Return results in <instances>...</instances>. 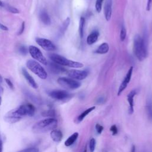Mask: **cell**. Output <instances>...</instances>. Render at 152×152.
Returning <instances> with one entry per match:
<instances>
[{
    "mask_svg": "<svg viewBox=\"0 0 152 152\" xmlns=\"http://www.w3.org/2000/svg\"><path fill=\"white\" fill-rule=\"evenodd\" d=\"M134 52L137 58L142 61L147 56V40L145 36L137 34L134 38Z\"/></svg>",
    "mask_w": 152,
    "mask_h": 152,
    "instance_id": "6da1fadb",
    "label": "cell"
},
{
    "mask_svg": "<svg viewBox=\"0 0 152 152\" xmlns=\"http://www.w3.org/2000/svg\"><path fill=\"white\" fill-rule=\"evenodd\" d=\"M58 125V121L53 118H48L36 123L32 130L34 133L40 134L55 129Z\"/></svg>",
    "mask_w": 152,
    "mask_h": 152,
    "instance_id": "7a4b0ae2",
    "label": "cell"
},
{
    "mask_svg": "<svg viewBox=\"0 0 152 152\" xmlns=\"http://www.w3.org/2000/svg\"><path fill=\"white\" fill-rule=\"evenodd\" d=\"M49 57L52 61V62L62 66H66L75 68H82L84 66L83 64L81 62L69 60L66 58L65 57L62 56L58 54L51 53V54H49Z\"/></svg>",
    "mask_w": 152,
    "mask_h": 152,
    "instance_id": "3957f363",
    "label": "cell"
},
{
    "mask_svg": "<svg viewBox=\"0 0 152 152\" xmlns=\"http://www.w3.org/2000/svg\"><path fill=\"white\" fill-rule=\"evenodd\" d=\"M27 68L36 75H37L41 79H46L48 74L43 66L39 64L37 61L33 59H30L27 62Z\"/></svg>",
    "mask_w": 152,
    "mask_h": 152,
    "instance_id": "277c9868",
    "label": "cell"
},
{
    "mask_svg": "<svg viewBox=\"0 0 152 152\" xmlns=\"http://www.w3.org/2000/svg\"><path fill=\"white\" fill-rule=\"evenodd\" d=\"M57 81L62 87L69 90H75L81 86L80 82L71 78L60 77L58 79Z\"/></svg>",
    "mask_w": 152,
    "mask_h": 152,
    "instance_id": "5b68a950",
    "label": "cell"
},
{
    "mask_svg": "<svg viewBox=\"0 0 152 152\" xmlns=\"http://www.w3.org/2000/svg\"><path fill=\"white\" fill-rule=\"evenodd\" d=\"M28 52L33 59L40 62L42 64L47 65V60L39 48L34 46H30L28 48Z\"/></svg>",
    "mask_w": 152,
    "mask_h": 152,
    "instance_id": "8992f818",
    "label": "cell"
},
{
    "mask_svg": "<svg viewBox=\"0 0 152 152\" xmlns=\"http://www.w3.org/2000/svg\"><path fill=\"white\" fill-rule=\"evenodd\" d=\"M17 110L19 114L22 116H33L35 112V108L31 104H25L20 106Z\"/></svg>",
    "mask_w": 152,
    "mask_h": 152,
    "instance_id": "52a82bcc",
    "label": "cell"
},
{
    "mask_svg": "<svg viewBox=\"0 0 152 152\" xmlns=\"http://www.w3.org/2000/svg\"><path fill=\"white\" fill-rule=\"evenodd\" d=\"M23 117L19 114L17 109L8 112L4 116V120L9 124H14L19 121Z\"/></svg>",
    "mask_w": 152,
    "mask_h": 152,
    "instance_id": "ba28073f",
    "label": "cell"
},
{
    "mask_svg": "<svg viewBox=\"0 0 152 152\" xmlns=\"http://www.w3.org/2000/svg\"><path fill=\"white\" fill-rule=\"evenodd\" d=\"M49 96L57 100H64L71 97V94L62 90H55L49 93Z\"/></svg>",
    "mask_w": 152,
    "mask_h": 152,
    "instance_id": "9c48e42d",
    "label": "cell"
},
{
    "mask_svg": "<svg viewBox=\"0 0 152 152\" xmlns=\"http://www.w3.org/2000/svg\"><path fill=\"white\" fill-rule=\"evenodd\" d=\"M36 41L40 47L47 51H53L56 49L53 43L49 39L45 38H37Z\"/></svg>",
    "mask_w": 152,
    "mask_h": 152,
    "instance_id": "30bf717a",
    "label": "cell"
},
{
    "mask_svg": "<svg viewBox=\"0 0 152 152\" xmlns=\"http://www.w3.org/2000/svg\"><path fill=\"white\" fill-rule=\"evenodd\" d=\"M132 72H133V66H131L129 69V70L127 72V74H126L125 77H124L122 82L120 84L118 91V96H120L122 93L124 91V90L127 87L132 77Z\"/></svg>",
    "mask_w": 152,
    "mask_h": 152,
    "instance_id": "8fae6325",
    "label": "cell"
},
{
    "mask_svg": "<svg viewBox=\"0 0 152 152\" xmlns=\"http://www.w3.org/2000/svg\"><path fill=\"white\" fill-rule=\"evenodd\" d=\"M68 75L74 80H82L85 79L88 75V72L86 70L72 69L68 72Z\"/></svg>",
    "mask_w": 152,
    "mask_h": 152,
    "instance_id": "7c38bea8",
    "label": "cell"
},
{
    "mask_svg": "<svg viewBox=\"0 0 152 152\" xmlns=\"http://www.w3.org/2000/svg\"><path fill=\"white\" fill-rule=\"evenodd\" d=\"M136 94H137V90H132L127 95V100L129 104L128 113L130 115L134 113V98Z\"/></svg>",
    "mask_w": 152,
    "mask_h": 152,
    "instance_id": "4fadbf2b",
    "label": "cell"
},
{
    "mask_svg": "<svg viewBox=\"0 0 152 152\" xmlns=\"http://www.w3.org/2000/svg\"><path fill=\"white\" fill-rule=\"evenodd\" d=\"M112 0H106L104 6V17L107 21H109L112 16Z\"/></svg>",
    "mask_w": 152,
    "mask_h": 152,
    "instance_id": "5bb4252c",
    "label": "cell"
},
{
    "mask_svg": "<svg viewBox=\"0 0 152 152\" xmlns=\"http://www.w3.org/2000/svg\"><path fill=\"white\" fill-rule=\"evenodd\" d=\"M22 72H23V74L24 78H26V80H27L28 83L30 84V86L34 88H37L38 87L37 83H36V81H34L33 78L29 74V73L27 72V71L25 68H23Z\"/></svg>",
    "mask_w": 152,
    "mask_h": 152,
    "instance_id": "9a60e30c",
    "label": "cell"
},
{
    "mask_svg": "<svg viewBox=\"0 0 152 152\" xmlns=\"http://www.w3.org/2000/svg\"><path fill=\"white\" fill-rule=\"evenodd\" d=\"M62 133L60 130L55 129L50 132V137L52 140L56 142H60L62 139Z\"/></svg>",
    "mask_w": 152,
    "mask_h": 152,
    "instance_id": "2e32d148",
    "label": "cell"
},
{
    "mask_svg": "<svg viewBox=\"0 0 152 152\" xmlns=\"http://www.w3.org/2000/svg\"><path fill=\"white\" fill-rule=\"evenodd\" d=\"M49 68L51 70V71L55 74H59L61 72H65L66 71L65 69L62 65H60L53 62H50L49 64Z\"/></svg>",
    "mask_w": 152,
    "mask_h": 152,
    "instance_id": "e0dca14e",
    "label": "cell"
},
{
    "mask_svg": "<svg viewBox=\"0 0 152 152\" xmlns=\"http://www.w3.org/2000/svg\"><path fill=\"white\" fill-rule=\"evenodd\" d=\"M99 36V33L97 30L92 31L87 38V43L88 45H91L97 42Z\"/></svg>",
    "mask_w": 152,
    "mask_h": 152,
    "instance_id": "ac0fdd59",
    "label": "cell"
},
{
    "mask_svg": "<svg viewBox=\"0 0 152 152\" xmlns=\"http://www.w3.org/2000/svg\"><path fill=\"white\" fill-rule=\"evenodd\" d=\"M96 108L95 106H91L87 109H86L84 111H83L82 113H81V114L77 117V123H80L81 121H83L84 120V119L91 112H92L93 110H94Z\"/></svg>",
    "mask_w": 152,
    "mask_h": 152,
    "instance_id": "d6986e66",
    "label": "cell"
},
{
    "mask_svg": "<svg viewBox=\"0 0 152 152\" xmlns=\"http://www.w3.org/2000/svg\"><path fill=\"white\" fill-rule=\"evenodd\" d=\"M39 17L42 22L45 25H49L50 24V18L46 11L43 10L42 11H41Z\"/></svg>",
    "mask_w": 152,
    "mask_h": 152,
    "instance_id": "ffe728a7",
    "label": "cell"
},
{
    "mask_svg": "<svg viewBox=\"0 0 152 152\" xmlns=\"http://www.w3.org/2000/svg\"><path fill=\"white\" fill-rule=\"evenodd\" d=\"M78 132H74V134H72V135H71L65 141L64 144L66 147H69L71 145H72L77 140V138L78 137Z\"/></svg>",
    "mask_w": 152,
    "mask_h": 152,
    "instance_id": "44dd1931",
    "label": "cell"
},
{
    "mask_svg": "<svg viewBox=\"0 0 152 152\" xmlns=\"http://www.w3.org/2000/svg\"><path fill=\"white\" fill-rule=\"evenodd\" d=\"M109 50V46L108 43H103L95 50V53L98 54H105L108 52Z\"/></svg>",
    "mask_w": 152,
    "mask_h": 152,
    "instance_id": "7402d4cb",
    "label": "cell"
},
{
    "mask_svg": "<svg viewBox=\"0 0 152 152\" xmlns=\"http://www.w3.org/2000/svg\"><path fill=\"white\" fill-rule=\"evenodd\" d=\"M145 110L148 118L150 121H152V100L151 99H148L147 100Z\"/></svg>",
    "mask_w": 152,
    "mask_h": 152,
    "instance_id": "603a6c76",
    "label": "cell"
},
{
    "mask_svg": "<svg viewBox=\"0 0 152 152\" xmlns=\"http://www.w3.org/2000/svg\"><path fill=\"white\" fill-rule=\"evenodd\" d=\"M85 18L83 17H80V22H79V27H78V31L80 37L81 39H82L84 36V27H85Z\"/></svg>",
    "mask_w": 152,
    "mask_h": 152,
    "instance_id": "cb8c5ba5",
    "label": "cell"
},
{
    "mask_svg": "<svg viewBox=\"0 0 152 152\" xmlns=\"http://www.w3.org/2000/svg\"><path fill=\"white\" fill-rule=\"evenodd\" d=\"M70 23V18L69 17H68L64 21V23H62L60 29H59V33L60 35H63L64 34V33L65 32V31L66 30L69 24Z\"/></svg>",
    "mask_w": 152,
    "mask_h": 152,
    "instance_id": "d4e9b609",
    "label": "cell"
},
{
    "mask_svg": "<svg viewBox=\"0 0 152 152\" xmlns=\"http://www.w3.org/2000/svg\"><path fill=\"white\" fill-rule=\"evenodd\" d=\"M126 28H125V27L124 26H122V27H121V31H120V34H119L120 40L121 41H124L125 38H126Z\"/></svg>",
    "mask_w": 152,
    "mask_h": 152,
    "instance_id": "484cf974",
    "label": "cell"
},
{
    "mask_svg": "<svg viewBox=\"0 0 152 152\" xmlns=\"http://www.w3.org/2000/svg\"><path fill=\"white\" fill-rule=\"evenodd\" d=\"M96 140L93 138H91L89 142V149L90 152H94L96 148Z\"/></svg>",
    "mask_w": 152,
    "mask_h": 152,
    "instance_id": "4316f807",
    "label": "cell"
},
{
    "mask_svg": "<svg viewBox=\"0 0 152 152\" xmlns=\"http://www.w3.org/2000/svg\"><path fill=\"white\" fill-rule=\"evenodd\" d=\"M103 0H96L95 4L96 10L97 12H100L102 10V2Z\"/></svg>",
    "mask_w": 152,
    "mask_h": 152,
    "instance_id": "83f0119b",
    "label": "cell"
},
{
    "mask_svg": "<svg viewBox=\"0 0 152 152\" xmlns=\"http://www.w3.org/2000/svg\"><path fill=\"white\" fill-rule=\"evenodd\" d=\"M18 152H39V149L36 147H30L24 148Z\"/></svg>",
    "mask_w": 152,
    "mask_h": 152,
    "instance_id": "f1b7e54d",
    "label": "cell"
},
{
    "mask_svg": "<svg viewBox=\"0 0 152 152\" xmlns=\"http://www.w3.org/2000/svg\"><path fill=\"white\" fill-rule=\"evenodd\" d=\"M95 128H96V132L99 134H100L102 132V131H103V129H104L103 126L102 125H101L100 124H96Z\"/></svg>",
    "mask_w": 152,
    "mask_h": 152,
    "instance_id": "f546056e",
    "label": "cell"
},
{
    "mask_svg": "<svg viewBox=\"0 0 152 152\" xmlns=\"http://www.w3.org/2000/svg\"><path fill=\"white\" fill-rule=\"evenodd\" d=\"M110 131L112 132L113 135H116L118 132V129L115 125H113L110 128Z\"/></svg>",
    "mask_w": 152,
    "mask_h": 152,
    "instance_id": "4dcf8cb0",
    "label": "cell"
},
{
    "mask_svg": "<svg viewBox=\"0 0 152 152\" xmlns=\"http://www.w3.org/2000/svg\"><path fill=\"white\" fill-rule=\"evenodd\" d=\"M7 8L8 11H9L10 12H11L12 13H14V14L19 13V11L17 8H15V7H11L10 5V6L8 5V6H7Z\"/></svg>",
    "mask_w": 152,
    "mask_h": 152,
    "instance_id": "1f68e13d",
    "label": "cell"
},
{
    "mask_svg": "<svg viewBox=\"0 0 152 152\" xmlns=\"http://www.w3.org/2000/svg\"><path fill=\"white\" fill-rule=\"evenodd\" d=\"M5 80L7 84H8V86L10 87V88H11V89H13L14 88V85H13L12 83L11 82V81L10 79H8V78H5Z\"/></svg>",
    "mask_w": 152,
    "mask_h": 152,
    "instance_id": "d6a6232c",
    "label": "cell"
},
{
    "mask_svg": "<svg viewBox=\"0 0 152 152\" xmlns=\"http://www.w3.org/2000/svg\"><path fill=\"white\" fill-rule=\"evenodd\" d=\"M151 4H152V0H147V11H150L151 7Z\"/></svg>",
    "mask_w": 152,
    "mask_h": 152,
    "instance_id": "836d02e7",
    "label": "cell"
},
{
    "mask_svg": "<svg viewBox=\"0 0 152 152\" xmlns=\"http://www.w3.org/2000/svg\"><path fill=\"white\" fill-rule=\"evenodd\" d=\"M20 52L22 53V54H24L25 55L27 52V49H26V48L25 46H21L20 47Z\"/></svg>",
    "mask_w": 152,
    "mask_h": 152,
    "instance_id": "e575fe53",
    "label": "cell"
},
{
    "mask_svg": "<svg viewBox=\"0 0 152 152\" xmlns=\"http://www.w3.org/2000/svg\"><path fill=\"white\" fill-rule=\"evenodd\" d=\"M24 27H25V23H24V22H23L22 25H21V29L20 30L19 32H18V34H19V35L23 33V31H24Z\"/></svg>",
    "mask_w": 152,
    "mask_h": 152,
    "instance_id": "d590c367",
    "label": "cell"
},
{
    "mask_svg": "<svg viewBox=\"0 0 152 152\" xmlns=\"http://www.w3.org/2000/svg\"><path fill=\"white\" fill-rule=\"evenodd\" d=\"M0 28L2 29V30H5V31H7V30H8V28H7V26H4V24H1V23H0Z\"/></svg>",
    "mask_w": 152,
    "mask_h": 152,
    "instance_id": "8d00e7d4",
    "label": "cell"
},
{
    "mask_svg": "<svg viewBox=\"0 0 152 152\" xmlns=\"http://www.w3.org/2000/svg\"><path fill=\"white\" fill-rule=\"evenodd\" d=\"M130 152H135V145L132 146Z\"/></svg>",
    "mask_w": 152,
    "mask_h": 152,
    "instance_id": "74e56055",
    "label": "cell"
},
{
    "mask_svg": "<svg viewBox=\"0 0 152 152\" xmlns=\"http://www.w3.org/2000/svg\"><path fill=\"white\" fill-rule=\"evenodd\" d=\"M0 152H2V142L0 140Z\"/></svg>",
    "mask_w": 152,
    "mask_h": 152,
    "instance_id": "f35d334b",
    "label": "cell"
},
{
    "mask_svg": "<svg viewBox=\"0 0 152 152\" xmlns=\"http://www.w3.org/2000/svg\"><path fill=\"white\" fill-rule=\"evenodd\" d=\"M87 147H85V148H84V150H83V152H87Z\"/></svg>",
    "mask_w": 152,
    "mask_h": 152,
    "instance_id": "ab89813d",
    "label": "cell"
},
{
    "mask_svg": "<svg viewBox=\"0 0 152 152\" xmlns=\"http://www.w3.org/2000/svg\"><path fill=\"white\" fill-rule=\"evenodd\" d=\"M2 6H4V4H3L2 2L0 1V7H2Z\"/></svg>",
    "mask_w": 152,
    "mask_h": 152,
    "instance_id": "60d3db41",
    "label": "cell"
},
{
    "mask_svg": "<svg viewBox=\"0 0 152 152\" xmlns=\"http://www.w3.org/2000/svg\"><path fill=\"white\" fill-rule=\"evenodd\" d=\"M2 77L0 75V83L2 82Z\"/></svg>",
    "mask_w": 152,
    "mask_h": 152,
    "instance_id": "b9f144b4",
    "label": "cell"
},
{
    "mask_svg": "<svg viewBox=\"0 0 152 152\" xmlns=\"http://www.w3.org/2000/svg\"><path fill=\"white\" fill-rule=\"evenodd\" d=\"M1 98L0 97V106H1Z\"/></svg>",
    "mask_w": 152,
    "mask_h": 152,
    "instance_id": "7bdbcfd3",
    "label": "cell"
}]
</instances>
